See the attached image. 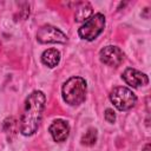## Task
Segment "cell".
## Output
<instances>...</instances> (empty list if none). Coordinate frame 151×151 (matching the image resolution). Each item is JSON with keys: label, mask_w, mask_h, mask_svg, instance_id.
<instances>
[{"label": "cell", "mask_w": 151, "mask_h": 151, "mask_svg": "<svg viewBox=\"0 0 151 151\" xmlns=\"http://www.w3.org/2000/svg\"><path fill=\"white\" fill-rule=\"evenodd\" d=\"M97 142V130L94 127H90L81 137V144L86 146H92Z\"/></svg>", "instance_id": "11"}, {"label": "cell", "mask_w": 151, "mask_h": 151, "mask_svg": "<svg viewBox=\"0 0 151 151\" xmlns=\"http://www.w3.org/2000/svg\"><path fill=\"white\" fill-rule=\"evenodd\" d=\"M123 79L125 83L132 87H139V86H145L149 83V78L145 73H142L138 70L134 68H126L123 73Z\"/></svg>", "instance_id": "8"}, {"label": "cell", "mask_w": 151, "mask_h": 151, "mask_svg": "<svg viewBox=\"0 0 151 151\" xmlns=\"http://www.w3.org/2000/svg\"><path fill=\"white\" fill-rule=\"evenodd\" d=\"M50 133L54 142L61 143L67 139L70 134V125L67 122L63 119H57L50 125Z\"/></svg>", "instance_id": "7"}, {"label": "cell", "mask_w": 151, "mask_h": 151, "mask_svg": "<svg viewBox=\"0 0 151 151\" xmlns=\"http://www.w3.org/2000/svg\"><path fill=\"white\" fill-rule=\"evenodd\" d=\"M45 94L41 91H33L25 100L20 119V131L24 136H32L37 132L45 109Z\"/></svg>", "instance_id": "1"}, {"label": "cell", "mask_w": 151, "mask_h": 151, "mask_svg": "<svg viewBox=\"0 0 151 151\" xmlns=\"http://www.w3.org/2000/svg\"><path fill=\"white\" fill-rule=\"evenodd\" d=\"M37 40L41 44H65L67 37L59 28L52 25H45L38 31Z\"/></svg>", "instance_id": "5"}, {"label": "cell", "mask_w": 151, "mask_h": 151, "mask_svg": "<svg viewBox=\"0 0 151 151\" xmlns=\"http://www.w3.org/2000/svg\"><path fill=\"white\" fill-rule=\"evenodd\" d=\"M92 17V6L90 2H80L76 9V21H86Z\"/></svg>", "instance_id": "10"}, {"label": "cell", "mask_w": 151, "mask_h": 151, "mask_svg": "<svg viewBox=\"0 0 151 151\" xmlns=\"http://www.w3.org/2000/svg\"><path fill=\"white\" fill-rule=\"evenodd\" d=\"M105 119L107 123H114L116 120V114H114V111L112 109H106L105 110Z\"/></svg>", "instance_id": "12"}, {"label": "cell", "mask_w": 151, "mask_h": 151, "mask_svg": "<svg viewBox=\"0 0 151 151\" xmlns=\"http://www.w3.org/2000/svg\"><path fill=\"white\" fill-rule=\"evenodd\" d=\"M124 57H125L124 52L119 47L113 46V45L105 46L99 52V58L101 63H104L107 66H113V67L119 66L123 63Z\"/></svg>", "instance_id": "6"}, {"label": "cell", "mask_w": 151, "mask_h": 151, "mask_svg": "<svg viewBox=\"0 0 151 151\" xmlns=\"http://www.w3.org/2000/svg\"><path fill=\"white\" fill-rule=\"evenodd\" d=\"M41 61L44 65H46L50 68L55 67L60 61V52L55 48H48V50L42 52Z\"/></svg>", "instance_id": "9"}, {"label": "cell", "mask_w": 151, "mask_h": 151, "mask_svg": "<svg viewBox=\"0 0 151 151\" xmlns=\"http://www.w3.org/2000/svg\"><path fill=\"white\" fill-rule=\"evenodd\" d=\"M110 100L119 111H126L136 105L137 97L130 88L117 86L110 92Z\"/></svg>", "instance_id": "3"}, {"label": "cell", "mask_w": 151, "mask_h": 151, "mask_svg": "<svg viewBox=\"0 0 151 151\" xmlns=\"http://www.w3.org/2000/svg\"><path fill=\"white\" fill-rule=\"evenodd\" d=\"M104 27H105V17L101 13H97L85 21V24L79 28L78 34L81 39L92 41L103 32Z\"/></svg>", "instance_id": "4"}, {"label": "cell", "mask_w": 151, "mask_h": 151, "mask_svg": "<svg viewBox=\"0 0 151 151\" xmlns=\"http://www.w3.org/2000/svg\"><path fill=\"white\" fill-rule=\"evenodd\" d=\"M149 149H150V144H146V145L144 146V150H143V151H149Z\"/></svg>", "instance_id": "13"}, {"label": "cell", "mask_w": 151, "mask_h": 151, "mask_svg": "<svg viewBox=\"0 0 151 151\" xmlns=\"http://www.w3.org/2000/svg\"><path fill=\"white\" fill-rule=\"evenodd\" d=\"M86 91H87V85L85 79L81 77L70 78L64 83L61 88L64 100L71 106L80 105L86 98Z\"/></svg>", "instance_id": "2"}]
</instances>
